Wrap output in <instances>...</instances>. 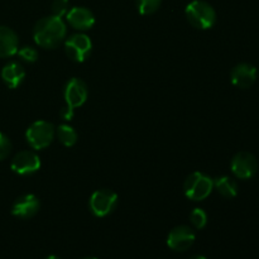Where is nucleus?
Segmentation results:
<instances>
[{"instance_id": "14", "label": "nucleus", "mask_w": 259, "mask_h": 259, "mask_svg": "<svg viewBox=\"0 0 259 259\" xmlns=\"http://www.w3.org/2000/svg\"><path fill=\"white\" fill-rule=\"evenodd\" d=\"M18 39L17 33L10 28L0 25V58L12 57L18 52Z\"/></svg>"}, {"instance_id": "8", "label": "nucleus", "mask_w": 259, "mask_h": 259, "mask_svg": "<svg viewBox=\"0 0 259 259\" xmlns=\"http://www.w3.org/2000/svg\"><path fill=\"white\" fill-rule=\"evenodd\" d=\"M196 235L187 225H179L169 232L167 237V245L175 252H185L195 243Z\"/></svg>"}, {"instance_id": "18", "label": "nucleus", "mask_w": 259, "mask_h": 259, "mask_svg": "<svg viewBox=\"0 0 259 259\" xmlns=\"http://www.w3.org/2000/svg\"><path fill=\"white\" fill-rule=\"evenodd\" d=\"M162 0H136L137 9L142 15H151L161 7Z\"/></svg>"}, {"instance_id": "9", "label": "nucleus", "mask_w": 259, "mask_h": 259, "mask_svg": "<svg viewBox=\"0 0 259 259\" xmlns=\"http://www.w3.org/2000/svg\"><path fill=\"white\" fill-rule=\"evenodd\" d=\"M63 95H65L66 106L75 110L76 108L82 106L85 101L88 100V86H86V83L81 78L72 77L66 83L65 94Z\"/></svg>"}, {"instance_id": "23", "label": "nucleus", "mask_w": 259, "mask_h": 259, "mask_svg": "<svg viewBox=\"0 0 259 259\" xmlns=\"http://www.w3.org/2000/svg\"><path fill=\"white\" fill-rule=\"evenodd\" d=\"M61 116H62L63 120H71L73 116V110L72 109L67 108V106H65V108L61 110Z\"/></svg>"}, {"instance_id": "11", "label": "nucleus", "mask_w": 259, "mask_h": 259, "mask_svg": "<svg viewBox=\"0 0 259 259\" xmlns=\"http://www.w3.org/2000/svg\"><path fill=\"white\" fill-rule=\"evenodd\" d=\"M258 77V70L250 63L243 62L234 66L230 72V80L234 86L239 89H249L254 85Z\"/></svg>"}, {"instance_id": "13", "label": "nucleus", "mask_w": 259, "mask_h": 259, "mask_svg": "<svg viewBox=\"0 0 259 259\" xmlns=\"http://www.w3.org/2000/svg\"><path fill=\"white\" fill-rule=\"evenodd\" d=\"M66 19L71 27L77 30H88L95 24V17L93 12L83 7L71 8L66 14Z\"/></svg>"}, {"instance_id": "2", "label": "nucleus", "mask_w": 259, "mask_h": 259, "mask_svg": "<svg viewBox=\"0 0 259 259\" xmlns=\"http://www.w3.org/2000/svg\"><path fill=\"white\" fill-rule=\"evenodd\" d=\"M185 14L190 24L194 25L197 29H210L214 27L217 22L215 9L209 3L202 2V0H194L190 3L186 7Z\"/></svg>"}, {"instance_id": "5", "label": "nucleus", "mask_w": 259, "mask_h": 259, "mask_svg": "<svg viewBox=\"0 0 259 259\" xmlns=\"http://www.w3.org/2000/svg\"><path fill=\"white\" fill-rule=\"evenodd\" d=\"M93 42L83 33H76L65 40V51L75 62H83L90 56Z\"/></svg>"}, {"instance_id": "16", "label": "nucleus", "mask_w": 259, "mask_h": 259, "mask_svg": "<svg viewBox=\"0 0 259 259\" xmlns=\"http://www.w3.org/2000/svg\"><path fill=\"white\" fill-rule=\"evenodd\" d=\"M214 189L227 199H233L238 195V184L229 176L218 177L214 180Z\"/></svg>"}, {"instance_id": "19", "label": "nucleus", "mask_w": 259, "mask_h": 259, "mask_svg": "<svg viewBox=\"0 0 259 259\" xmlns=\"http://www.w3.org/2000/svg\"><path fill=\"white\" fill-rule=\"evenodd\" d=\"M190 220L196 229H202L207 224V215L204 210L197 207V209L192 210V212L190 214Z\"/></svg>"}, {"instance_id": "6", "label": "nucleus", "mask_w": 259, "mask_h": 259, "mask_svg": "<svg viewBox=\"0 0 259 259\" xmlns=\"http://www.w3.org/2000/svg\"><path fill=\"white\" fill-rule=\"evenodd\" d=\"M118 204V195L111 190H98L90 197V210L95 217L104 218L110 214Z\"/></svg>"}, {"instance_id": "24", "label": "nucleus", "mask_w": 259, "mask_h": 259, "mask_svg": "<svg viewBox=\"0 0 259 259\" xmlns=\"http://www.w3.org/2000/svg\"><path fill=\"white\" fill-rule=\"evenodd\" d=\"M190 259H207V258L204 257V255H194V257H191Z\"/></svg>"}, {"instance_id": "12", "label": "nucleus", "mask_w": 259, "mask_h": 259, "mask_svg": "<svg viewBox=\"0 0 259 259\" xmlns=\"http://www.w3.org/2000/svg\"><path fill=\"white\" fill-rule=\"evenodd\" d=\"M39 199L35 195H23L13 204L12 214L19 219H29L39 211Z\"/></svg>"}, {"instance_id": "10", "label": "nucleus", "mask_w": 259, "mask_h": 259, "mask_svg": "<svg viewBox=\"0 0 259 259\" xmlns=\"http://www.w3.org/2000/svg\"><path fill=\"white\" fill-rule=\"evenodd\" d=\"M10 167L18 175H32L40 168V158L33 151H22L15 154Z\"/></svg>"}, {"instance_id": "26", "label": "nucleus", "mask_w": 259, "mask_h": 259, "mask_svg": "<svg viewBox=\"0 0 259 259\" xmlns=\"http://www.w3.org/2000/svg\"><path fill=\"white\" fill-rule=\"evenodd\" d=\"M83 259H98V258H83Z\"/></svg>"}, {"instance_id": "3", "label": "nucleus", "mask_w": 259, "mask_h": 259, "mask_svg": "<svg viewBox=\"0 0 259 259\" xmlns=\"http://www.w3.org/2000/svg\"><path fill=\"white\" fill-rule=\"evenodd\" d=\"M214 190V180L201 172H194L186 179L184 191L187 199L194 201L205 200Z\"/></svg>"}, {"instance_id": "4", "label": "nucleus", "mask_w": 259, "mask_h": 259, "mask_svg": "<svg viewBox=\"0 0 259 259\" xmlns=\"http://www.w3.org/2000/svg\"><path fill=\"white\" fill-rule=\"evenodd\" d=\"M56 129L53 124L46 120H37L27 129L25 138L29 146L35 151L45 149L55 139Z\"/></svg>"}, {"instance_id": "1", "label": "nucleus", "mask_w": 259, "mask_h": 259, "mask_svg": "<svg viewBox=\"0 0 259 259\" xmlns=\"http://www.w3.org/2000/svg\"><path fill=\"white\" fill-rule=\"evenodd\" d=\"M67 27L62 18L51 15L38 20L33 29V38L39 47L53 50L66 38Z\"/></svg>"}, {"instance_id": "7", "label": "nucleus", "mask_w": 259, "mask_h": 259, "mask_svg": "<svg viewBox=\"0 0 259 259\" xmlns=\"http://www.w3.org/2000/svg\"><path fill=\"white\" fill-rule=\"evenodd\" d=\"M230 168L237 179L249 180L257 174L258 161L254 154L249 152H239L233 157Z\"/></svg>"}, {"instance_id": "17", "label": "nucleus", "mask_w": 259, "mask_h": 259, "mask_svg": "<svg viewBox=\"0 0 259 259\" xmlns=\"http://www.w3.org/2000/svg\"><path fill=\"white\" fill-rule=\"evenodd\" d=\"M56 134L61 143L65 147H72L75 146L77 142V133L72 126L67 125V124H61L57 129H56Z\"/></svg>"}, {"instance_id": "15", "label": "nucleus", "mask_w": 259, "mask_h": 259, "mask_svg": "<svg viewBox=\"0 0 259 259\" xmlns=\"http://www.w3.org/2000/svg\"><path fill=\"white\" fill-rule=\"evenodd\" d=\"M25 77L23 66L18 62H9L2 70V78L9 89H17Z\"/></svg>"}, {"instance_id": "20", "label": "nucleus", "mask_w": 259, "mask_h": 259, "mask_svg": "<svg viewBox=\"0 0 259 259\" xmlns=\"http://www.w3.org/2000/svg\"><path fill=\"white\" fill-rule=\"evenodd\" d=\"M51 9H52V15L62 18L70 10V2L68 0H53Z\"/></svg>"}, {"instance_id": "25", "label": "nucleus", "mask_w": 259, "mask_h": 259, "mask_svg": "<svg viewBox=\"0 0 259 259\" xmlns=\"http://www.w3.org/2000/svg\"><path fill=\"white\" fill-rule=\"evenodd\" d=\"M45 259H61V258H58L57 255H48V257L45 258Z\"/></svg>"}, {"instance_id": "22", "label": "nucleus", "mask_w": 259, "mask_h": 259, "mask_svg": "<svg viewBox=\"0 0 259 259\" xmlns=\"http://www.w3.org/2000/svg\"><path fill=\"white\" fill-rule=\"evenodd\" d=\"M12 151V142L5 136L4 133L0 132V161L7 158Z\"/></svg>"}, {"instance_id": "21", "label": "nucleus", "mask_w": 259, "mask_h": 259, "mask_svg": "<svg viewBox=\"0 0 259 259\" xmlns=\"http://www.w3.org/2000/svg\"><path fill=\"white\" fill-rule=\"evenodd\" d=\"M18 55L25 62L33 63L38 60V51L34 47H30V46H25V47L18 50Z\"/></svg>"}]
</instances>
